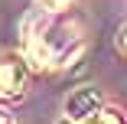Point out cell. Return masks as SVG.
Masks as SVG:
<instances>
[{
  "label": "cell",
  "instance_id": "cell-1",
  "mask_svg": "<svg viewBox=\"0 0 127 124\" xmlns=\"http://www.w3.org/2000/svg\"><path fill=\"white\" fill-rule=\"evenodd\" d=\"M26 88V65L16 56H0V98H16Z\"/></svg>",
  "mask_w": 127,
  "mask_h": 124
},
{
  "label": "cell",
  "instance_id": "cell-2",
  "mask_svg": "<svg viewBox=\"0 0 127 124\" xmlns=\"http://www.w3.org/2000/svg\"><path fill=\"white\" fill-rule=\"evenodd\" d=\"M65 121H82V118H88L95 108H101V101H98V95H95V88H75L68 98H65Z\"/></svg>",
  "mask_w": 127,
  "mask_h": 124
},
{
  "label": "cell",
  "instance_id": "cell-3",
  "mask_svg": "<svg viewBox=\"0 0 127 124\" xmlns=\"http://www.w3.org/2000/svg\"><path fill=\"white\" fill-rule=\"evenodd\" d=\"M68 124H121V118L111 114V111H104V108H95L88 118H82V121H68Z\"/></svg>",
  "mask_w": 127,
  "mask_h": 124
},
{
  "label": "cell",
  "instance_id": "cell-4",
  "mask_svg": "<svg viewBox=\"0 0 127 124\" xmlns=\"http://www.w3.org/2000/svg\"><path fill=\"white\" fill-rule=\"evenodd\" d=\"M39 3H42L46 10H62V7L68 3V0H39Z\"/></svg>",
  "mask_w": 127,
  "mask_h": 124
},
{
  "label": "cell",
  "instance_id": "cell-5",
  "mask_svg": "<svg viewBox=\"0 0 127 124\" xmlns=\"http://www.w3.org/2000/svg\"><path fill=\"white\" fill-rule=\"evenodd\" d=\"M0 124H13V118H10L7 111H0Z\"/></svg>",
  "mask_w": 127,
  "mask_h": 124
},
{
  "label": "cell",
  "instance_id": "cell-6",
  "mask_svg": "<svg viewBox=\"0 0 127 124\" xmlns=\"http://www.w3.org/2000/svg\"><path fill=\"white\" fill-rule=\"evenodd\" d=\"M124 49H127V30H124Z\"/></svg>",
  "mask_w": 127,
  "mask_h": 124
}]
</instances>
